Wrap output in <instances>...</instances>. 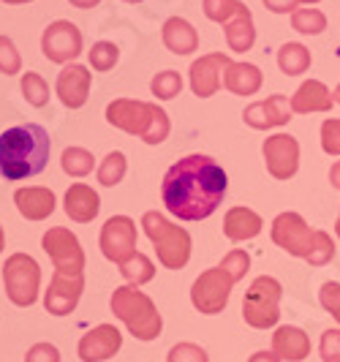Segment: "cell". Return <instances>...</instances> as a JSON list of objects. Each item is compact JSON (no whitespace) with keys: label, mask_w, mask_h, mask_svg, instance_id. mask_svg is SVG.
Here are the masks:
<instances>
[{"label":"cell","mask_w":340,"mask_h":362,"mask_svg":"<svg viewBox=\"0 0 340 362\" xmlns=\"http://www.w3.org/2000/svg\"><path fill=\"white\" fill-rule=\"evenodd\" d=\"M229 177L223 166L210 156H185L169 166L161 182V199L166 210L180 221H204L221 207Z\"/></svg>","instance_id":"cell-1"},{"label":"cell","mask_w":340,"mask_h":362,"mask_svg":"<svg viewBox=\"0 0 340 362\" xmlns=\"http://www.w3.org/2000/svg\"><path fill=\"white\" fill-rule=\"evenodd\" d=\"M52 153L49 131L38 123L14 126L0 134V177L8 182L36 177L47 169Z\"/></svg>","instance_id":"cell-2"},{"label":"cell","mask_w":340,"mask_h":362,"mask_svg":"<svg viewBox=\"0 0 340 362\" xmlns=\"http://www.w3.org/2000/svg\"><path fill=\"white\" fill-rule=\"evenodd\" d=\"M269 237L286 254L300 256L310 267H324L335 256V243L324 229H310L300 213H281L272 221Z\"/></svg>","instance_id":"cell-3"},{"label":"cell","mask_w":340,"mask_h":362,"mask_svg":"<svg viewBox=\"0 0 340 362\" xmlns=\"http://www.w3.org/2000/svg\"><path fill=\"white\" fill-rule=\"evenodd\" d=\"M107 123L131 136H139L144 145H161L172 131L169 115L158 104L136 98H115L107 107Z\"/></svg>","instance_id":"cell-4"},{"label":"cell","mask_w":340,"mask_h":362,"mask_svg":"<svg viewBox=\"0 0 340 362\" xmlns=\"http://www.w3.org/2000/svg\"><path fill=\"white\" fill-rule=\"evenodd\" d=\"M109 305H112L115 319H120L136 341L147 344V341H156L161 335L163 329L161 313L156 308V303L144 291H139V286H134V284L117 286V289L112 291Z\"/></svg>","instance_id":"cell-5"},{"label":"cell","mask_w":340,"mask_h":362,"mask_svg":"<svg viewBox=\"0 0 340 362\" xmlns=\"http://www.w3.org/2000/svg\"><path fill=\"white\" fill-rule=\"evenodd\" d=\"M142 229L144 235L150 237L158 262L166 270H182L191 259V248L194 240L188 235V229H182L177 223H172L166 216H161L158 210H147L142 216Z\"/></svg>","instance_id":"cell-6"},{"label":"cell","mask_w":340,"mask_h":362,"mask_svg":"<svg viewBox=\"0 0 340 362\" xmlns=\"http://www.w3.org/2000/svg\"><path fill=\"white\" fill-rule=\"evenodd\" d=\"M281 297H283V286H281L278 278H272V275L253 278V284L245 291V300H242L245 325L253 327V329H269V327L278 325Z\"/></svg>","instance_id":"cell-7"},{"label":"cell","mask_w":340,"mask_h":362,"mask_svg":"<svg viewBox=\"0 0 340 362\" xmlns=\"http://www.w3.org/2000/svg\"><path fill=\"white\" fill-rule=\"evenodd\" d=\"M3 286L6 297L17 308H30L41 289V267L30 254H11L3 264Z\"/></svg>","instance_id":"cell-8"},{"label":"cell","mask_w":340,"mask_h":362,"mask_svg":"<svg viewBox=\"0 0 340 362\" xmlns=\"http://www.w3.org/2000/svg\"><path fill=\"white\" fill-rule=\"evenodd\" d=\"M232 289H234L232 275L218 264V267L204 270L194 281V286H191V303H194V308L199 313L215 316V313H223V308L229 305Z\"/></svg>","instance_id":"cell-9"},{"label":"cell","mask_w":340,"mask_h":362,"mask_svg":"<svg viewBox=\"0 0 340 362\" xmlns=\"http://www.w3.org/2000/svg\"><path fill=\"white\" fill-rule=\"evenodd\" d=\"M44 254L52 259L54 272L66 275H85V251L79 237L66 226H52L47 235L41 237Z\"/></svg>","instance_id":"cell-10"},{"label":"cell","mask_w":340,"mask_h":362,"mask_svg":"<svg viewBox=\"0 0 340 362\" xmlns=\"http://www.w3.org/2000/svg\"><path fill=\"white\" fill-rule=\"evenodd\" d=\"M41 52L49 63L69 66L82 54V30L69 19H54L41 36Z\"/></svg>","instance_id":"cell-11"},{"label":"cell","mask_w":340,"mask_h":362,"mask_svg":"<svg viewBox=\"0 0 340 362\" xmlns=\"http://www.w3.org/2000/svg\"><path fill=\"white\" fill-rule=\"evenodd\" d=\"M101 254L109 262L123 264L128 256L136 254V223L128 216H112L101 226V237H98Z\"/></svg>","instance_id":"cell-12"},{"label":"cell","mask_w":340,"mask_h":362,"mask_svg":"<svg viewBox=\"0 0 340 362\" xmlns=\"http://www.w3.org/2000/svg\"><path fill=\"white\" fill-rule=\"evenodd\" d=\"M264 163L269 177L275 180H291L300 169V142L291 134H272L264 139Z\"/></svg>","instance_id":"cell-13"},{"label":"cell","mask_w":340,"mask_h":362,"mask_svg":"<svg viewBox=\"0 0 340 362\" xmlns=\"http://www.w3.org/2000/svg\"><path fill=\"white\" fill-rule=\"evenodd\" d=\"M232 57L223 52L201 54L191 63V90L199 98H210L223 88V71L229 69Z\"/></svg>","instance_id":"cell-14"},{"label":"cell","mask_w":340,"mask_h":362,"mask_svg":"<svg viewBox=\"0 0 340 362\" xmlns=\"http://www.w3.org/2000/svg\"><path fill=\"white\" fill-rule=\"evenodd\" d=\"M85 291V275H66L54 272L49 281V289L44 291V308L52 316H69Z\"/></svg>","instance_id":"cell-15"},{"label":"cell","mask_w":340,"mask_h":362,"mask_svg":"<svg viewBox=\"0 0 340 362\" xmlns=\"http://www.w3.org/2000/svg\"><path fill=\"white\" fill-rule=\"evenodd\" d=\"M291 115H294L291 101L283 93H275L264 101H253L251 107H245L242 120H245V126L256 128V131H269V128L286 126L291 120Z\"/></svg>","instance_id":"cell-16"},{"label":"cell","mask_w":340,"mask_h":362,"mask_svg":"<svg viewBox=\"0 0 340 362\" xmlns=\"http://www.w3.org/2000/svg\"><path fill=\"white\" fill-rule=\"evenodd\" d=\"M123 346V335L115 325H98L79 338L76 354L82 362H104L115 357Z\"/></svg>","instance_id":"cell-17"},{"label":"cell","mask_w":340,"mask_h":362,"mask_svg":"<svg viewBox=\"0 0 340 362\" xmlns=\"http://www.w3.org/2000/svg\"><path fill=\"white\" fill-rule=\"evenodd\" d=\"M90 85H93V74L79 63H69L57 74L54 90H57V98L63 101V107L82 109L90 98Z\"/></svg>","instance_id":"cell-18"},{"label":"cell","mask_w":340,"mask_h":362,"mask_svg":"<svg viewBox=\"0 0 340 362\" xmlns=\"http://www.w3.org/2000/svg\"><path fill=\"white\" fill-rule=\"evenodd\" d=\"M14 204H17L19 216L28 221H47L54 213V191L44 188V185H28V188H17L14 194Z\"/></svg>","instance_id":"cell-19"},{"label":"cell","mask_w":340,"mask_h":362,"mask_svg":"<svg viewBox=\"0 0 340 362\" xmlns=\"http://www.w3.org/2000/svg\"><path fill=\"white\" fill-rule=\"evenodd\" d=\"M63 210L76 223H90L101 210V199H98V194L90 188L88 182H74L71 188L66 191Z\"/></svg>","instance_id":"cell-20"},{"label":"cell","mask_w":340,"mask_h":362,"mask_svg":"<svg viewBox=\"0 0 340 362\" xmlns=\"http://www.w3.org/2000/svg\"><path fill=\"white\" fill-rule=\"evenodd\" d=\"M262 229H264V221L251 207H232L223 216V235L232 243H248L262 235Z\"/></svg>","instance_id":"cell-21"},{"label":"cell","mask_w":340,"mask_h":362,"mask_svg":"<svg viewBox=\"0 0 340 362\" xmlns=\"http://www.w3.org/2000/svg\"><path fill=\"white\" fill-rule=\"evenodd\" d=\"M335 104V95L329 93V88L319 82V79H307L303 82L297 93L291 95V109L297 115H313V112H329Z\"/></svg>","instance_id":"cell-22"},{"label":"cell","mask_w":340,"mask_h":362,"mask_svg":"<svg viewBox=\"0 0 340 362\" xmlns=\"http://www.w3.org/2000/svg\"><path fill=\"white\" fill-rule=\"evenodd\" d=\"M272 351L286 362H303L310 354V338L300 327L283 325L278 327L275 335H272Z\"/></svg>","instance_id":"cell-23"},{"label":"cell","mask_w":340,"mask_h":362,"mask_svg":"<svg viewBox=\"0 0 340 362\" xmlns=\"http://www.w3.org/2000/svg\"><path fill=\"white\" fill-rule=\"evenodd\" d=\"M163 47L172 54H191L199 49V33L197 28L182 17H169L163 22Z\"/></svg>","instance_id":"cell-24"},{"label":"cell","mask_w":340,"mask_h":362,"mask_svg":"<svg viewBox=\"0 0 340 362\" xmlns=\"http://www.w3.org/2000/svg\"><path fill=\"white\" fill-rule=\"evenodd\" d=\"M264 74L253 63H229V69L223 71V88L234 95H256L262 90Z\"/></svg>","instance_id":"cell-25"},{"label":"cell","mask_w":340,"mask_h":362,"mask_svg":"<svg viewBox=\"0 0 340 362\" xmlns=\"http://www.w3.org/2000/svg\"><path fill=\"white\" fill-rule=\"evenodd\" d=\"M223 33H226V44H229L232 52H248L253 44H256V25H253L251 8L242 6V8L223 25Z\"/></svg>","instance_id":"cell-26"},{"label":"cell","mask_w":340,"mask_h":362,"mask_svg":"<svg viewBox=\"0 0 340 362\" xmlns=\"http://www.w3.org/2000/svg\"><path fill=\"white\" fill-rule=\"evenodd\" d=\"M310 63H313V57H310V49L305 44L288 41L278 49V69L286 76H300L310 69Z\"/></svg>","instance_id":"cell-27"},{"label":"cell","mask_w":340,"mask_h":362,"mask_svg":"<svg viewBox=\"0 0 340 362\" xmlns=\"http://www.w3.org/2000/svg\"><path fill=\"white\" fill-rule=\"evenodd\" d=\"M120 275L126 278V284H134V286H144V284H150L153 278H156V264H153V259L144 254H136L128 256L126 262L120 264Z\"/></svg>","instance_id":"cell-28"},{"label":"cell","mask_w":340,"mask_h":362,"mask_svg":"<svg viewBox=\"0 0 340 362\" xmlns=\"http://www.w3.org/2000/svg\"><path fill=\"white\" fill-rule=\"evenodd\" d=\"M291 28L297 33H303V36H319V33L327 30V17H324V11L313 8V6L294 8L291 11Z\"/></svg>","instance_id":"cell-29"},{"label":"cell","mask_w":340,"mask_h":362,"mask_svg":"<svg viewBox=\"0 0 340 362\" xmlns=\"http://www.w3.org/2000/svg\"><path fill=\"white\" fill-rule=\"evenodd\" d=\"M60 163H63V172L71 175V177H88L95 166V158L93 153L85 150V147H66L63 156H60Z\"/></svg>","instance_id":"cell-30"},{"label":"cell","mask_w":340,"mask_h":362,"mask_svg":"<svg viewBox=\"0 0 340 362\" xmlns=\"http://www.w3.org/2000/svg\"><path fill=\"white\" fill-rule=\"evenodd\" d=\"M128 172V161H126V153H120V150H115V153H109L104 161L98 163V182L101 185H107V188H115V185H120L123 177H126Z\"/></svg>","instance_id":"cell-31"},{"label":"cell","mask_w":340,"mask_h":362,"mask_svg":"<svg viewBox=\"0 0 340 362\" xmlns=\"http://www.w3.org/2000/svg\"><path fill=\"white\" fill-rule=\"evenodd\" d=\"M22 95H25V101L30 107H47L49 104V85H47V79L36 71L22 74Z\"/></svg>","instance_id":"cell-32"},{"label":"cell","mask_w":340,"mask_h":362,"mask_svg":"<svg viewBox=\"0 0 340 362\" xmlns=\"http://www.w3.org/2000/svg\"><path fill=\"white\" fill-rule=\"evenodd\" d=\"M88 60L90 66H93V71H112L117 66V60H120V49L112 41H95L90 47Z\"/></svg>","instance_id":"cell-33"},{"label":"cell","mask_w":340,"mask_h":362,"mask_svg":"<svg viewBox=\"0 0 340 362\" xmlns=\"http://www.w3.org/2000/svg\"><path fill=\"white\" fill-rule=\"evenodd\" d=\"M150 90L153 95L158 98V101H172V98H177L180 90H182V76L177 71H161L153 76V82H150Z\"/></svg>","instance_id":"cell-34"},{"label":"cell","mask_w":340,"mask_h":362,"mask_svg":"<svg viewBox=\"0 0 340 362\" xmlns=\"http://www.w3.org/2000/svg\"><path fill=\"white\" fill-rule=\"evenodd\" d=\"M242 6L245 3H240V0H204V17L218 25H226Z\"/></svg>","instance_id":"cell-35"},{"label":"cell","mask_w":340,"mask_h":362,"mask_svg":"<svg viewBox=\"0 0 340 362\" xmlns=\"http://www.w3.org/2000/svg\"><path fill=\"white\" fill-rule=\"evenodd\" d=\"M22 71V54L17 52V44L8 36H0V74L14 76Z\"/></svg>","instance_id":"cell-36"},{"label":"cell","mask_w":340,"mask_h":362,"mask_svg":"<svg viewBox=\"0 0 340 362\" xmlns=\"http://www.w3.org/2000/svg\"><path fill=\"white\" fill-rule=\"evenodd\" d=\"M166 362H210L207 351L201 346L191 344V341H182V344H175L166 354Z\"/></svg>","instance_id":"cell-37"},{"label":"cell","mask_w":340,"mask_h":362,"mask_svg":"<svg viewBox=\"0 0 340 362\" xmlns=\"http://www.w3.org/2000/svg\"><path fill=\"white\" fill-rule=\"evenodd\" d=\"M221 267L232 275L234 284H240L242 278H245V272H248V267H251V256L245 254L242 248H234V251H229V254L223 256V262H221Z\"/></svg>","instance_id":"cell-38"},{"label":"cell","mask_w":340,"mask_h":362,"mask_svg":"<svg viewBox=\"0 0 340 362\" xmlns=\"http://www.w3.org/2000/svg\"><path fill=\"white\" fill-rule=\"evenodd\" d=\"M322 150L327 156H340V117H327L322 123Z\"/></svg>","instance_id":"cell-39"},{"label":"cell","mask_w":340,"mask_h":362,"mask_svg":"<svg viewBox=\"0 0 340 362\" xmlns=\"http://www.w3.org/2000/svg\"><path fill=\"white\" fill-rule=\"evenodd\" d=\"M319 303H322V308L340 325V284L327 281L322 286V291H319Z\"/></svg>","instance_id":"cell-40"},{"label":"cell","mask_w":340,"mask_h":362,"mask_svg":"<svg viewBox=\"0 0 340 362\" xmlns=\"http://www.w3.org/2000/svg\"><path fill=\"white\" fill-rule=\"evenodd\" d=\"M319 351H322L324 362H340V327H335V329H324Z\"/></svg>","instance_id":"cell-41"},{"label":"cell","mask_w":340,"mask_h":362,"mask_svg":"<svg viewBox=\"0 0 340 362\" xmlns=\"http://www.w3.org/2000/svg\"><path fill=\"white\" fill-rule=\"evenodd\" d=\"M25 362H60V349L54 344H36L28 349Z\"/></svg>","instance_id":"cell-42"},{"label":"cell","mask_w":340,"mask_h":362,"mask_svg":"<svg viewBox=\"0 0 340 362\" xmlns=\"http://www.w3.org/2000/svg\"><path fill=\"white\" fill-rule=\"evenodd\" d=\"M262 3L272 14H288V11L300 8V3H305V0H262Z\"/></svg>","instance_id":"cell-43"},{"label":"cell","mask_w":340,"mask_h":362,"mask_svg":"<svg viewBox=\"0 0 340 362\" xmlns=\"http://www.w3.org/2000/svg\"><path fill=\"white\" fill-rule=\"evenodd\" d=\"M248 362H283V360H281L275 351H256Z\"/></svg>","instance_id":"cell-44"},{"label":"cell","mask_w":340,"mask_h":362,"mask_svg":"<svg viewBox=\"0 0 340 362\" xmlns=\"http://www.w3.org/2000/svg\"><path fill=\"white\" fill-rule=\"evenodd\" d=\"M329 182H332V188L340 191V161L332 163V169H329Z\"/></svg>","instance_id":"cell-45"},{"label":"cell","mask_w":340,"mask_h":362,"mask_svg":"<svg viewBox=\"0 0 340 362\" xmlns=\"http://www.w3.org/2000/svg\"><path fill=\"white\" fill-rule=\"evenodd\" d=\"M71 6H76V8H93V6H98L101 0H69Z\"/></svg>","instance_id":"cell-46"},{"label":"cell","mask_w":340,"mask_h":362,"mask_svg":"<svg viewBox=\"0 0 340 362\" xmlns=\"http://www.w3.org/2000/svg\"><path fill=\"white\" fill-rule=\"evenodd\" d=\"M0 3H6V6H25V3H33V0H0Z\"/></svg>","instance_id":"cell-47"},{"label":"cell","mask_w":340,"mask_h":362,"mask_svg":"<svg viewBox=\"0 0 340 362\" xmlns=\"http://www.w3.org/2000/svg\"><path fill=\"white\" fill-rule=\"evenodd\" d=\"M3 248H6V232H3V226H0V254H3Z\"/></svg>","instance_id":"cell-48"},{"label":"cell","mask_w":340,"mask_h":362,"mask_svg":"<svg viewBox=\"0 0 340 362\" xmlns=\"http://www.w3.org/2000/svg\"><path fill=\"white\" fill-rule=\"evenodd\" d=\"M335 235H338V240H340V213H338V221H335Z\"/></svg>","instance_id":"cell-49"},{"label":"cell","mask_w":340,"mask_h":362,"mask_svg":"<svg viewBox=\"0 0 340 362\" xmlns=\"http://www.w3.org/2000/svg\"><path fill=\"white\" fill-rule=\"evenodd\" d=\"M335 104H340V82H338V88H335Z\"/></svg>","instance_id":"cell-50"},{"label":"cell","mask_w":340,"mask_h":362,"mask_svg":"<svg viewBox=\"0 0 340 362\" xmlns=\"http://www.w3.org/2000/svg\"><path fill=\"white\" fill-rule=\"evenodd\" d=\"M305 3H307V6H313V3H322V0H305Z\"/></svg>","instance_id":"cell-51"},{"label":"cell","mask_w":340,"mask_h":362,"mask_svg":"<svg viewBox=\"0 0 340 362\" xmlns=\"http://www.w3.org/2000/svg\"><path fill=\"white\" fill-rule=\"evenodd\" d=\"M123 3H142V0H123Z\"/></svg>","instance_id":"cell-52"}]
</instances>
